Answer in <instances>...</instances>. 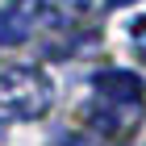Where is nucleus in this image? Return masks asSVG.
I'll use <instances>...</instances> for the list:
<instances>
[{"instance_id":"1","label":"nucleus","mask_w":146,"mask_h":146,"mask_svg":"<svg viewBox=\"0 0 146 146\" xmlns=\"http://www.w3.org/2000/svg\"><path fill=\"white\" fill-rule=\"evenodd\" d=\"M54 104V84L38 67L0 71V121H34Z\"/></svg>"},{"instance_id":"2","label":"nucleus","mask_w":146,"mask_h":146,"mask_svg":"<svg viewBox=\"0 0 146 146\" xmlns=\"http://www.w3.org/2000/svg\"><path fill=\"white\" fill-rule=\"evenodd\" d=\"M92 88H96L100 100H113V104H142V96H146V84L134 71H121V67L96 71L92 75Z\"/></svg>"},{"instance_id":"3","label":"nucleus","mask_w":146,"mask_h":146,"mask_svg":"<svg viewBox=\"0 0 146 146\" xmlns=\"http://www.w3.org/2000/svg\"><path fill=\"white\" fill-rule=\"evenodd\" d=\"M129 38H134V54H138V58L146 63V13L138 17L134 25H129Z\"/></svg>"},{"instance_id":"4","label":"nucleus","mask_w":146,"mask_h":146,"mask_svg":"<svg viewBox=\"0 0 146 146\" xmlns=\"http://www.w3.org/2000/svg\"><path fill=\"white\" fill-rule=\"evenodd\" d=\"M0 46H13V42H9V21H4V9H0Z\"/></svg>"},{"instance_id":"5","label":"nucleus","mask_w":146,"mask_h":146,"mask_svg":"<svg viewBox=\"0 0 146 146\" xmlns=\"http://www.w3.org/2000/svg\"><path fill=\"white\" fill-rule=\"evenodd\" d=\"M109 4H113V9H121V4H134V0H109Z\"/></svg>"}]
</instances>
